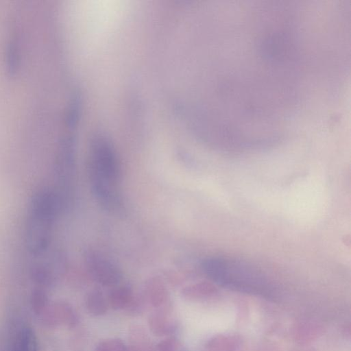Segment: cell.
<instances>
[{"instance_id":"8","label":"cell","mask_w":351,"mask_h":351,"mask_svg":"<svg viewBox=\"0 0 351 351\" xmlns=\"http://www.w3.org/2000/svg\"><path fill=\"white\" fill-rule=\"evenodd\" d=\"M136 297L132 289L127 285H117L111 289L108 296V305L114 310H128Z\"/></svg>"},{"instance_id":"14","label":"cell","mask_w":351,"mask_h":351,"mask_svg":"<svg viewBox=\"0 0 351 351\" xmlns=\"http://www.w3.org/2000/svg\"><path fill=\"white\" fill-rule=\"evenodd\" d=\"M320 327L313 322L301 324L295 328V339L300 342L308 341L313 339L319 332Z\"/></svg>"},{"instance_id":"12","label":"cell","mask_w":351,"mask_h":351,"mask_svg":"<svg viewBox=\"0 0 351 351\" xmlns=\"http://www.w3.org/2000/svg\"><path fill=\"white\" fill-rule=\"evenodd\" d=\"M85 305L88 312L93 316L104 315L109 306L107 298L98 289H92L88 293Z\"/></svg>"},{"instance_id":"15","label":"cell","mask_w":351,"mask_h":351,"mask_svg":"<svg viewBox=\"0 0 351 351\" xmlns=\"http://www.w3.org/2000/svg\"><path fill=\"white\" fill-rule=\"evenodd\" d=\"M94 351H131L119 339H108L99 342Z\"/></svg>"},{"instance_id":"10","label":"cell","mask_w":351,"mask_h":351,"mask_svg":"<svg viewBox=\"0 0 351 351\" xmlns=\"http://www.w3.org/2000/svg\"><path fill=\"white\" fill-rule=\"evenodd\" d=\"M9 351H38L33 330L27 327L21 328L15 335Z\"/></svg>"},{"instance_id":"6","label":"cell","mask_w":351,"mask_h":351,"mask_svg":"<svg viewBox=\"0 0 351 351\" xmlns=\"http://www.w3.org/2000/svg\"><path fill=\"white\" fill-rule=\"evenodd\" d=\"M277 125V124H276ZM276 125L268 127L267 128H265L263 130L254 132H249L250 134L258 142H261L262 141L266 140L269 138L273 130L276 127ZM237 129V128H236ZM242 131V130H241ZM252 145L256 144L255 141L252 138V136L249 134V133H244ZM238 136L239 138V141L243 145L244 148L249 147V143L245 138L243 132L242 134H238ZM217 147L219 148L223 149V150H239L240 149V145L239 143L236 134H227L224 133H221L220 132V136L218 138L217 143Z\"/></svg>"},{"instance_id":"13","label":"cell","mask_w":351,"mask_h":351,"mask_svg":"<svg viewBox=\"0 0 351 351\" xmlns=\"http://www.w3.org/2000/svg\"><path fill=\"white\" fill-rule=\"evenodd\" d=\"M239 345L240 339L236 336L217 335L208 340L206 348L210 351H235Z\"/></svg>"},{"instance_id":"5","label":"cell","mask_w":351,"mask_h":351,"mask_svg":"<svg viewBox=\"0 0 351 351\" xmlns=\"http://www.w3.org/2000/svg\"><path fill=\"white\" fill-rule=\"evenodd\" d=\"M148 326L150 331L158 337L171 335L178 326V319L172 307L167 304L156 308L149 316Z\"/></svg>"},{"instance_id":"3","label":"cell","mask_w":351,"mask_h":351,"mask_svg":"<svg viewBox=\"0 0 351 351\" xmlns=\"http://www.w3.org/2000/svg\"><path fill=\"white\" fill-rule=\"evenodd\" d=\"M60 202L54 193L40 190L32 197L25 221V245L34 256L45 253L51 243L54 223L62 209Z\"/></svg>"},{"instance_id":"7","label":"cell","mask_w":351,"mask_h":351,"mask_svg":"<svg viewBox=\"0 0 351 351\" xmlns=\"http://www.w3.org/2000/svg\"><path fill=\"white\" fill-rule=\"evenodd\" d=\"M143 297L149 304L157 308L168 304L169 294L161 278L152 277L145 282Z\"/></svg>"},{"instance_id":"16","label":"cell","mask_w":351,"mask_h":351,"mask_svg":"<svg viewBox=\"0 0 351 351\" xmlns=\"http://www.w3.org/2000/svg\"><path fill=\"white\" fill-rule=\"evenodd\" d=\"M156 350L158 351H184L180 342L172 337L160 341L156 346Z\"/></svg>"},{"instance_id":"11","label":"cell","mask_w":351,"mask_h":351,"mask_svg":"<svg viewBox=\"0 0 351 351\" xmlns=\"http://www.w3.org/2000/svg\"><path fill=\"white\" fill-rule=\"evenodd\" d=\"M217 292L216 288L207 282L190 285L181 291L182 296L186 300L197 301L208 298Z\"/></svg>"},{"instance_id":"4","label":"cell","mask_w":351,"mask_h":351,"mask_svg":"<svg viewBox=\"0 0 351 351\" xmlns=\"http://www.w3.org/2000/svg\"><path fill=\"white\" fill-rule=\"evenodd\" d=\"M84 261L88 272L99 284L112 287L119 285L123 278L122 271L106 255L90 249L84 252Z\"/></svg>"},{"instance_id":"9","label":"cell","mask_w":351,"mask_h":351,"mask_svg":"<svg viewBox=\"0 0 351 351\" xmlns=\"http://www.w3.org/2000/svg\"><path fill=\"white\" fill-rule=\"evenodd\" d=\"M129 348L131 351H154L155 347L147 330L141 325H133L129 329Z\"/></svg>"},{"instance_id":"1","label":"cell","mask_w":351,"mask_h":351,"mask_svg":"<svg viewBox=\"0 0 351 351\" xmlns=\"http://www.w3.org/2000/svg\"><path fill=\"white\" fill-rule=\"evenodd\" d=\"M90 190L98 204L108 211H118L123 206L119 190L121 167L110 141L95 136L90 142L88 160Z\"/></svg>"},{"instance_id":"2","label":"cell","mask_w":351,"mask_h":351,"mask_svg":"<svg viewBox=\"0 0 351 351\" xmlns=\"http://www.w3.org/2000/svg\"><path fill=\"white\" fill-rule=\"evenodd\" d=\"M201 267L210 280L232 289L258 293L269 287L264 274L256 266L241 259L210 256L202 261Z\"/></svg>"}]
</instances>
